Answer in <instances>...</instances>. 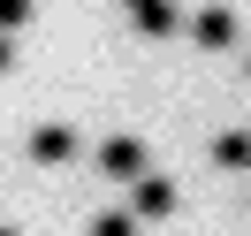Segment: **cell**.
<instances>
[{
  "mask_svg": "<svg viewBox=\"0 0 251 236\" xmlns=\"http://www.w3.org/2000/svg\"><path fill=\"white\" fill-rule=\"evenodd\" d=\"M8 61H16V53H8V31H0V69H8Z\"/></svg>",
  "mask_w": 251,
  "mask_h": 236,
  "instance_id": "obj_9",
  "label": "cell"
},
{
  "mask_svg": "<svg viewBox=\"0 0 251 236\" xmlns=\"http://www.w3.org/2000/svg\"><path fill=\"white\" fill-rule=\"evenodd\" d=\"M16 23H31V0H0V31H16Z\"/></svg>",
  "mask_w": 251,
  "mask_h": 236,
  "instance_id": "obj_8",
  "label": "cell"
},
{
  "mask_svg": "<svg viewBox=\"0 0 251 236\" xmlns=\"http://www.w3.org/2000/svg\"><path fill=\"white\" fill-rule=\"evenodd\" d=\"M122 8H145V0H122Z\"/></svg>",
  "mask_w": 251,
  "mask_h": 236,
  "instance_id": "obj_10",
  "label": "cell"
},
{
  "mask_svg": "<svg viewBox=\"0 0 251 236\" xmlns=\"http://www.w3.org/2000/svg\"><path fill=\"white\" fill-rule=\"evenodd\" d=\"M92 236H137V229H129V213H99V221H92Z\"/></svg>",
  "mask_w": 251,
  "mask_h": 236,
  "instance_id": "obj_7",
  "label": "cell"
},
{
  "mask_svg": "<svg viewBox=\"0 0 251 236\" xmlns=\"http://www.w3.org/2000/svg\"><path fill=\"white\" fill-rule=\"evenodd\" d=\"M69 153H76V130H61V122H53V130H38V137H31V160H38V168H61Z\"/></svg>",
  "mask_w": 251,
  "mask_h": 236,
  "instance_id": "obj_4",
  "label": "cell"
},
{
  "mask_svg": "<svg viewBox=\"0 0 251 236\" xmlns=\"http://www.w3.org/2000/svg\"><path fill=\"white\" fill-rule=\"evenodd\" d=\"M129 23H137V31H152V38L183 31V16H175V0H145V8H129Z\"/></svg>",
  "mask_w": 251,
  "mask_h": 236,
  "instance_id": "obj_5",
  "label": "cell"
},
{
  "mask_svg": "<svg viewBox=\"0 0 251 236\" xmlns=\"http://www.w3.org/2000/svg\"><path fill=\"white\" fill-rule=\"evenodd\" d=\"M137 213L145 221H168L175 213V183H168V175H137Z\"/></svg>",
  "mask_w": 251,
  "mask_h": 236,
  "instance_id": "obj_3",
  "label": "cell"
},
{
  "mask_svg": "<svg viewBox=\"0 0 251 236\" xmlns=\"http://www.w3.org/2000/svg\"><path fill=\"white\" fill-rule=\"evenodd\" d=\"M99 168L137 183V175H152V160H145V145H137V137H107V145H99Z\"/></svg>",
  "mask_w": 251,
  "mask_h": 236,
  "instance_id": "obj_1",
  "label": "cell"
},
{
  "mask_svg": "<svg viewBox=\"0 0 251 236\" xmlns=\"http://www.w3.org/2000/svg\"><path fill=\"white\" fill-rule=\"evenodd\" d=\"M213 168H236V175L251 168V137H244V130H221V137H213Z\"/></svg>",
  "mask_w": 251,
  "mask_h": 236,
  "instance_id": "obj_6",
  "label": "cell"
},
{
  "mask_svg": "<svg viewBox=\"0 0 251 236\" xmlns=\"http://www.w3.org/2000/svg\"><path fill=\"white\" fill-rule=\"evenodd\" d=\"M190 38L198 46H236V8H198L190 16Z\"/></svg>",
  "mask_w": 251,
  "mask_h": 236,
  "instance_id": "obj_2",
  "label": "cell"
},
{
  "mask_svg": "<svg viewBox=\"0 0 251 236\" xmlns=\"http://www.w3.org/2000/svg\"><path fill=\"white\" fill-rule=\"evenodd\" d=\"M0 236H16V229H0Z\"/></svg>",
  "mask_w": 251,
  "mask_h": 236,
  "instance_id": "obj_11",
  "label": "cell"
}]
</instances>
